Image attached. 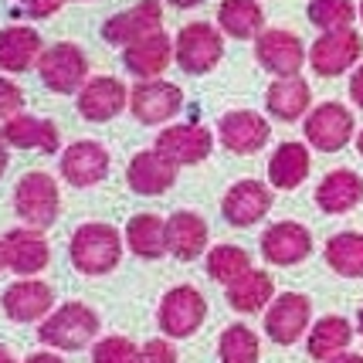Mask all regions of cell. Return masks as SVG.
I'll return each instance as SVG.
<instances>
[{"mask_svg":"<svg viewBox=\"0 0 363 363\" xmlns=\"http://www.w3.org/2000/svg\"><path fill=\"white\" fill-rule=\"evenodd\" d=\"M75 106H79V116L89 123H109L123 109H129V89L112 75H99L85 82Z\"/></svg>","mask_w":363,"mask_h":363,"instance_id":"ffe728a7","label":"cell"},{"mask_svg":"<svg viewBox=\"0 0 363 363\" xmlns=\"http://www.w3.org/2000/svg\"><path fill=\"white\" fill-rule=\"evenodd\" d=\"M95 336H99V313L89 309L85 302H65L38 326V340L45 347L65 350V353L85 350Z\"/></svg>","mask_w":363,"mask_h":363,"instance_id":"7a4b0ae2","label":"cell"},{"mask_svg":"<svg viewBox=\"0 0 363 363\" xmlns=\"http://www.w3.org/2000/svg\"><path fill=\"white\" fill-rule=\"evenodd\" d=\"M363 204V177L357 170H330L316 184V207L323 214H350Z\"/></svg>","mask_w":363,"mask_h":363,"instance_id":"cb8c5ba5","label":"cell"},{"mask_svg":"<svg viewBox=\"0 0 363 363\" xmlns=\"http://www.w3.org/2000/svg\"><path fill=\"white\" fill-rule=\"evenodd\" d=\"M0 272H4V258H0Z\"/></svg>","mask_w":363,"mask_h":363,"instance_id":"f907efd6","label":"cell"},{"mask_svg":"<svg viewBox=\"0 0 363 363\" xmlns=\"http://www.w3.org/2000/svg\"><path fill=\"white\" fill-rule=\"evenodd\" d=\"M123 241L112 224L106 221H89L75 228V235L68 241V258L82 275H109L119 262H123Z\"/></svg>","mask_w":363,"mask_h":363,"instance_id":"6da1fadb","label":"cell"},{"mask_svg":"<svg viewBox=\"0 0 363 363\" xmlns=\"http://www.w3.org/2000/svg\"><path fill=\"white\" fill-rule=\"evenodd\" d=\"M323 258L336 275L343 279H363V235L360 231H340L326 241Z\"/></svg>","mask_w":363,"mask_h":363,"instance_id":"d6a6232c","label":"cell"},{"mask_svg":"<svg viewBox=\"0 0 363 363\" xmlns=\"http://www.w3.org/2000/svg\"><path fill=\"white\" fill-rule=\"evenodd\" d=\"M180 109H184V92L174 82L146 79L129 89V112L136 116V123H143V126H163Z\"/></svg>","mask_w":363,"mask_h":363,"instance_id":"8fae6325","label":"cell"},{"mask_svg":"<svg viewBox=\"0 0 363 363\" xmlns=\"http://www.w3.org/2000/svg\"><path fill=\"white\" fill-rule=\"evenodd\" d=\"M306 143L319 153H340L357 140V119L343 102H319L306 116Z\"/></svg>","mask_w":363,"mask_h":363,"instance_id":"8992f818","label":"cell"},{"mask_svg":"<svg viewBox=\"0 0 363 363\" xmlns=\"http://www.w3.org/2000/svg\"><path fill=\"white\" fill-rule=\"evenodd\" d=\"M350 99L357 102V109H363V62L353 68V75H350Z\"/></svg>","mask_w":363,"mask_h":363,"instance_id":"60d3db41","label":"cell"},{"mask_svg":"<svg viewBox=\"0 0 363 363\" xmlns=\"http://www.w3.org/2000/svg\"><path fill=\"white\" fill-rule=\"evenodd\" d=\"M174 41H170V34L167 31H157L150 34V38H143L136 45L123 48V65H126V72H133L140 82L146 79H157L167 72V65L174 58Z\"/></svg>","mask_w":363,"mask_h":363,"instance_id":"484cf974","label":"cell"},{"mask_svg":"<svg viewBox=\"0 0 363 363\" xmlns=\"http://www.w3.org/2000/svg\"><path fill=\"white\" fill-rule=\"evenodd\" d=\"M265 109H269L272 119L279 123H296V119H306L313 112V89L302 75H292V79H275L265 89Z\"/></svg>","mask_w":363,"mask_h":363,"instance_id":"603a6c76","label":"cell"},{"mask_svg":"<svg viewBox=\"0 0 363 363\" xmlns=\"http://www.w3.org/2000/svg\"><path fill=\"white\" fill-rule=\"evenodd\" d=\"M140 363H180L170 340H146L140 347Z\"/></svg>","mask_w":363,"mask_h":363,"instance_id":"f35d334b","label":"cell"},{"mask_svg":"<svg viewBox=\"0 0 363 363\" xmlns=\"http://www.w3.org/2000/svg\"><path fill=\"white\" fill-rule=\"evenodd\" d=\"M272 211V187L262 180H238L228 187L221 214L231 228H252Z\"/></svg>","mask_w":363,"mask_h":363,"instance_id":"e0dca14e","label":"cell"},{"mask_svg":"<svg viewBox=\"0 0 363 363\" xmlns=\"http://www.w3.org/2000/svg\"><path fill=\"white\" fill-rule=\"evenodd\" d=\"M360 58H363V38L353 28L326 31L309 45V68L316 72L319 79L347 75V72H353L360 65Z\"/></svg>","mask_w":363,"mask_h":363,"instance_id":"9c48e42d","label":"cell"},{"mask_svg":"<svg viewBox=\"0 0 363 363\" xmlns=\"http://www.w3.org/2000/svg\"><path fill=\"white\" fill-rule=\"evenodd\" d=\"M255 58L275 79H292L309 62V51H306L299 34L285 31V28H265L255 38Z\"/></svg>","mask_w":363,"mask_h":363,"instance_id":"30bf717a","label":"cell"},{"mask_svg":"<svg viewBox=\"0 0 363 363\" xmlns=\"http://www.w3.org/2000/svg\"><path fill=\"white\" fill-rule=\"evenodd\" d=\"M126 245L136 258L157 262L163 255H170L167 248V221L157 214H133L126 224Z\"/></svg>","mask_w":363,"mask_h":363,"instance_id":"4dcf8cb0","label":"cell"},{"mask_svg":"<svg viewBox=\"0 0 363 363\" xmlns=\"http://www.w3.org/2000/svg\"><path fill=\"white\" fill-rule=\"evenodd\" d=\"M174 62L187 75H207L224 58V34L221 28H214L207 21H194V24L180 28V34L174 38Z\"/></svg>","mask_w":363,"mask_h":363,"instance_id":"277c9868","label":"cell"},{"mask_svg":"<svg viewBox=\"0 0 363 363\" xmlns=\"http://www.w3.org/2000/svg\"><path fill=\"white\" fill-rule=\"evenodd\" d=\"M153 150L163 160H170L174 167H194V163H204L211 157L214 133L204 126H194V123H180V126L160 129Z\"/></svg>","mask_w":363,"mask_h":363,"instance_id":"2e32d148","label":"cell"},{"mask_svg":"<svg viewBox=\"0 0 363 363\" xmlns=\"http://www.w3.org/2000/svg\"><path fill=\"white\" fill-rule=\"evenodd\" d=\"M157 31H163V7H160V0H140V4H133L126 11L112 14L102 24V38L116 48H129Z\"/></svg>","mask_w":363,"mask_h":363,"instance_id":"9a60e30c","label":"cell"},{"mask_svg":"<svg viewBox=\"0 0 363 363\" xmlns=\"http://www.w3.org/2000/svg\"><path fill=\"white\" fill-rule=\"evenodd\" d=\"M357 150H360V157H363V129L357 133Z\"/></svg>","mask_w":363,"mask_h":363,"instance_id":"c3c4849f","label":"cell"},{"mask_svg":"<svg viewBox=\"0 0 363 363\" xmlns=\"http://www.w3.org/2000/svg\"><path fill=\"white\" fill-rule=\"evenodd\" d=\"M211 228L197 211H177L167 218V248L180 262H197L207 252Z\"/></svg>","mask_w":363,"mask_h":363,"instance_id":"7402d4cb","label":"cell"},{"mask_svg":"<svg viewBox=\"0 0 363 363\" xmlns=\"http://www.w3.org/2000/svg\"><path fill=\"white\" fill-rule=\"evenodd\" d=\"M92 363H140V347L129 336H106L92 347Z\"/></svg>","mask_w":363,"mask_h":363,"instance_id":"8d00e7d4","label":"cell"},{"mask_svg":"<svg viewBox=\"0 0 363 363\" xmlns=\"http://www.w3.org/2000/svg\"><path fill=\"white\" fill-rule=\"evenodd\" d=\"M272 302H275V282H272L269 272L252 269L248 275H241L235 285H228V306L241 313V316H255V313H265Z\"/></svg>","mask_w":363,"mask_h":363,"instance_id":"f546056e","label":"cell"},{"mask_svg":"<svg viewBox=\"0 0 363 363\" xmlns=\"http://www.w3.org/2000/svg\"><path fill=\"white\" fill-rule=\"evenodd\" d=\"M14 211L24 221V228H38V231L51 228L62 211V194H58L55 177L45 170H31L21 177L14 187Z\"/></svg>","mask_w":363,"mask_h":363,"instance_id":"3957f363","label":"cell"},{"mask_svg":"<svg viewBox=\"0 0 363 363\" xmlns=\"http://www.w3.org/2000/svg\"><path fill=\"white\" fill-rule=\"evenodd\" d=\"M0 363H14V357H11V350L0 347Z\"/></svg>","mask_w":363,"mask_h":363,"instance_id":"bcb514c9","label":"cell"},{"mask_svg":"<svg viewBox=\"0 0 363 363\" xmlns=\"http://www.w3.org/2000/svg\"><path fill=\"white\" fill-rule=\"evenodd\" d=\"M218 140H221V146L228 153L252 157L258 150H265V143L272 140V126L262 112L235 109V112H224L218 119Z\"/></svg>","mask_w":363,"mask_h":363,"instance_id":"4fadbf2b","label":"cell"},{"mask_svg":"<svg viewBox=\"0 0 363 363\" xmlns=\"http://www.w3.org/2000/svg\"><path fill=\"white\" fill-rule=\"evenodd\" d=\"M360 21H363V0H360Z\"/></svg>","mask_w":363,"mask_h":363,"instance_id":"681fc988","label":"cell"},{"mask_svg":"<svg viewBox=\"0 0 363 363\" xmlns=\"http://www.w3.org/2000/svg\"><path fill=\"white\" fill-rule=\"evenodd\" d=\"M218 28L228 38L248 41L265 31V11L258 0H221L218 7Z\"/></svg>","mask_w":363,"mask_h":363,"instance_id":"1f68e13d","label":"cell"},{"mask_svg":"<svg viewBox=\"0 0 363 363\" xmlns=\"http://www.w3.org/2000/svg\"><path fill=\"white\" fill-rule=\"evenodd\" d=\"M0 306L14 323H45L55 313V292L41 279H21V282L7 285V292L0 296Z\"/></svg>","mask_w":363,"mask_h":363,"instance_id":"ac0fdd59","label":"cell"},{"mask_svg":"<svg viewBox=\"0 0 363 363\" xmlns=\"http://www.w3.org/2000/svg\"><path fill=\"white\" fill-rule=\"evenodd\" d=\"M21 106H24V92H21L11 79L0 75V123H7V119L21 116Z\"/></svg>","mask_w":363,"mask_h":363,"instance_id":"74e56055","label":"cell"},{"mask_svg":"<svg viewBox=\"0 0 363 363\" xmlns=\"http://www.w3.org/2000/svg\"><path fill=\"white\" fill-rule=\"evenodd\" d=\"M326 363H363V353H340V357H333V360H326Z\"/></svg>","mask_w":363,"mask_h":363,"instance_id":"7bdbcfd3","label":"cell"},{"mask_svg":"<svg viewBox=\"0 0 363 363\" xmlns=\"http://www.w3.org/2000/svg\"><path fill=\"white\" fill-rule=\"evenodd\" d=\"M313 330V299L302 292H282L265 309V336L275 347H292Z\"/></svg>","mask_w":363,"mask_h":363,"instance_id":"ba28073f","label":"cell"},{"mask_svg":"<svg viewBox=\"0 0 363 363\" xmlns=\"http://www.w3.org/2000/svg\"><path fill=\"white\" fill-rule=\"evenodd\" d=\"M17 4H21V7H24L31 17H51L65 4V0H17Z\"/></svg>","mask_w":363,"mask_h":363,"instance_id":"ab89813d","label":"cell"},{"mask_svg":"<svg viewBox=\"0 0 363 363\" xmlns=\"http://www.w3.org/2000/svg\"><path fill=\"white\" fill-rule=\"evenodd\" d=\"M0 258H4V269L34 279L38 272L48 269L51 262V248H48L45 235L38 228H11L7 235L0 238Z\"/></svg>","mask_w":363,"mask_h":363,"instance_id":"7c38bea8","label":"cell"},{"mask_svg":"<svg viewBox=\"0 0 363 363\" xmlns=\"http://www.w3.org/2000/svg\"><path fill=\"white\" fill-rule=\"evenodd\" d=\"M313 170L309 157V143H279L275 153L269 157V184L275 190H296L306 184V177Z\"/></svg>","mask_w":363,"mask_h":363,"instance_id":"4316f807","label":"cell"},{"mask_svg":"<svg viewBox=\"0 0 363 363\" xmlns=\"http://www.w3.org/2000/svg\"><path fill=\"white\" fill-rule=\"evenodd\" d=\"M258 248H262V258L269 265L292 269V265H299V262H306L313 255V235L299 221H275L265 228Z\"/></svg>","mask_w":363,"mask_h":363,"instance_id":"5bb4252c","label":"cell"},{"mask_svg":"<svg viewBox=\"0 0 363 363\" xmlns=\"http://www.w3.org/2000/svg\"><path fill=\"white\" fill-rule=\"evenodd\" d=\"M7 174V143L0 140V177Z\"/></svg>","mask_w":363,"mask_h":363,"instance_id":"f6af8a7d","label":"cell"},{"mask_svg":"<svg viewBox=\"0 0 363 363\" xmlns=\"http://www.w3.org/2000/svg\"><path fill=\"white\" fill-rule=\"evenodd\" d=\"M58 160H62V177L72 187H95L109 177V150L95 140L72 143Z\"/></svg>","mask_w":363,"mask_h":363,"instance_id":"d6986e66","label":"cell"},{"mask_svg":"<svg viewBox=\"0 0 363 363\" xmlns=\"http://www.w3.org/2000/svg\"><path fill=\"white\" fill-rule=\"evenodd\" d=\"M262 357V340L252 326L231 323L218 340V360L221 363H258Z\"/></svg>","mask_w":363,"mask_h":363,"instance_id":"836d02e7","label":"cell"},{"mask_svg":"<svg viewBox=\"0 0 363 363\" xmlns=\"http://www.w3.org/2000/svg\"><path fill=\"white\" fill-rule=\"evenodd\" d=\"M167 4H174L180 11H190V7H197V4H204V0H167Z\"/></svg>","mask_w":363,"mask_h":363,"instance_id":"ee69618b","label":"cell"},{"mask_svg":"<svg viewBox=\"0 0 363 363\" xmlns=\"http://www.w3.org/2000/svg\"><path fill=\"white\" fill-rule=\"evenodd\" d=\"M207 319V299L194 285H174L157 309V323L167 340H187L204 326Z\"/></svg>","mask_w":363,"mask_h":363,"instance_id":"52a82bcc","label":"cell"},{"mask_svg":"<svg viewBox=\"0 0 363 363\" xmlns=\"http://www.w3.org/2000/svg\"><path fill=\"white\" fill-rule=\"evenodd\" d=\"M38 75L45 82V89H51V92L79 95L82 89H85V82H89V58H85V51H82L79 45L58 41V45H51L41 51Z\"/></svg>","mask_w":363,"mask_h":363,"instance_id":"5b68a950","label":"cell"},{"mask_svg":"<svg viewBox=\"0 0 363 363\" xmlns=\"http://www.w3.org/2000/svg\"><path fill=\"white\" fill-rule=\"evenodd\" d=\"M177 170L180 167L163 160L157 150H140L126 167V184L140 197H160V194H167L177 184Z\"/></svg>","mask_w":363,"mask_h":363,"instance_id":"44dd1931","label":"cell"},{"mask_svg":"<svg viewBox=\"0 0 363 363\" xmlns=\"http://www.w3.org/2000/svg\"><path fill=\"white\" fill-rule=\"evenodd\" d=\"M41 34L28 24H11L0 31V72H28L41 58Z\"/></svg>","mask_w":363,"mask_h":363,"instance_id":"83f0119b","label":"cell"},{"mask_svg":"<svg viewBox=\"0 0 363 363\" xmlns=\"http://www.w3.org/2000/svg\"><path fill=\"white\" fill-rule=\"evenodd\" d=\"M0 140L11 150H38L55 157L58 153V126L41 116H14L0 126Z\"/></svg>","mask_w":363,"mask_h":363,"instance_id":"d4e9b609","label":"cell"},{"mask_svg":"<svg viewBox=\"0 0 363 363\" xmlns=\"http://www.w3.org/2000/svg\"><path fill=\"white\" fill-rule=\"evenodd\" d=\"M24 363H65L58 353H48V350H41V353H34V357H28Z\"/></svg>","mask_w":363,"mask_h":363,"instance_id":"b9f144b4","label":"cell"},{"mask_svg":"<svg viewBox=\"0 0 363 363\" xmlns=\"http://www.w3.org/2000/svg\"><path fill=\"white\" fill-rule=\"evenodd\" d=\"M309 24H316L319 31H347L353 28V21L360 17V7L353 0H309L306 7Z\"/></svg>","mask_w":363,"mask_h":363,"instance_id":"d590c367","label":"cell"},{"mask_svg":"<svg viewBox=\"0 0 363 363\" xmlns=\"http://www.w3.org/2000/svg\"><path fill=\"white\" fill-rule=\"evenodd\" d=\"M248 272H252V255L245 252V248H238V245H214L207 252V275L214 282H221L224 289L235 285Z\"/></svg>","mask_w":363,"mask_h":363,"instance_id":"e575fe53","label":"cell"},{"mask_svg":"<svg viewBox=\"0 0 363 363\" xmlns=\"http://www.w3.org/2000/svg\"><path fill=\"white\" fill-rule=\"evenodd\" d=\"M353 323L347 316H323L313 323V330L306 336V350H309V357L319 363L333 360V357H340V353H347L350 343H353Z\"/></svg>","mask_w":363,"mask_h":363,"instance_id":"f1b7e54d","label":"cell"},{"mask_svg":"<svg viewBox=\"0 0 363 363\" xmlns=\"http://www.w3.org/2000/svg\"><path fill=\"white\" fill-rule=\"evenodd\" d=\"M357 330H360V336H363V306H360V313H357Z\"/></svg>","mask_w":363,"mask_h":363,"instance_id":"7dc6e473","label":"cell"}]
</instances>
